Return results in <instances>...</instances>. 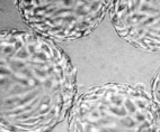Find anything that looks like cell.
Returning a JSON list of instances; mask_svg holds the SVG:
<instances>
[{"label":"cell","instance_id":"obj_1","mask_svg":"<svg viewBox=\"0 0 160 132\" xmlns=\"http://www.w3.org/2000/svg\"><path fill=\"white\" fill-rule=\"evenodd\" d=\"M68 54L33 31H0V132H50L77 100Z\"/></svg>","mask_w":160,"mask_h":132},{"label":"cell","instance_id":"obj_2","mask_svg":"<svg viewBox=\"0 0 160 132\" xmlns=\"http://www.w3.org/2000/svg\"><path fill=\"white\" fill-rule=\"evenodd\" d=\"M150 93L141 85L106 83L77 98L68 132H159Z\"/></svg>","mask_w":160,"mask_h":132},{"label":"cell","instance_id":"obj_3","mask_svg":"<svg viewBox=\"0 0 160 132\" xmlns=\"http://www.w3.org/2000/svg\"><path fill=\"white\" fill-rule=\"evenodd\" d=\"M109 0H18L20 17L38 36L52 42H73L92 35L103 23Z\"/></svg>","mask_w":160,"mask_h":132},{"label":"cell","instance_id":"obj_4","mask_svg":"<svg viewBox=\"0 0 160 132\" xmlns=\"http://www.w3.org/2000/svg\"><path fill=\"white\" fill-rule=\"evenodd\" d=\"M116 34L129 45L149 53H160V1L116 0L109 8Z\"/></svg>","mask_w":160,"mask_h":132},{"label":"cell","instance_id":"obj_5","mask_svg":"<svg viewBox=\"0 0 160 132\" xmlns=\"http://www.w3.org/2000/svg\"><path fill=\"white\" fill-rule=\"evenodd\" d=\"M150 95H151L152 101H153L154 107L157 110L158 116L160 118V67L157 70L151 81V93H150Z\"/></svg>","mask_w":160,"mask_h":132}]
</instances>
